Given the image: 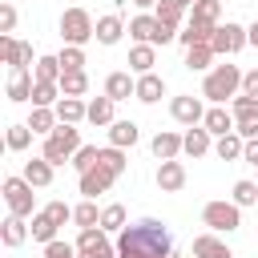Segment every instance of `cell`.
Masks as SVG:
<instances>
[{"label": "cell", "instance_id": "35", "mask_svg": "<svg viewBox=\"0 0 258 258\" xmlns=\"http://www.w3.org/2000/svg\"><path fill=\"white\" fill-rule=\"evenodd\" d=\"M32 137H36V133H32V125H28V121H24V125H8L4 145H8L12 153H20V149H28V145H32Z\"/></svg>", "mask_w": 258, "mask_h": 258}, {"label": "cell", "instance_id": "42", "mask_svg": "<svg viewBox=\"0 0 258 258\" xmlns=\"http://www.w3.org/2000/svg\"><path fill=\"white\" fill-rule=\"evenodd\" d=\"M36 81H60V60L56 56H36Z\"/></svg>", "mask_w": 258, "mask_h": 258}, {"label": "cell", "instance_id": "2", "mask_svg": "<svg viewBox=\"0 0 258 258\" xmlns=\"http://www.w3.org/2000/svg\"><path fill=\"white\" fill-rule=\"evenodd\" d=\"M125 165H129V161H125V149H121V145H105L101 157H97V165L77 177V189H81L85 198H97V194H105V189L125 173Z\"/></svg>", "mask_w": 258, "mask_h": 258}, {"label": "cell", "instance_id": "15", "mask_svg": "<svg viewBox=\"0 0 258 258\" xmlns=\"http://www.w3.org/2000/svg\"><path fill=\"white\" fill-rule=\"evenodd\" d=\"M210 137H214V133H210L206 125H189V129H185V141H181V153H185V157H206V153L214 149Z\"/></svg>", "mask_w": 258, "mask_h": 258}, {"label": "cell", "instance_id": "21", "mask_svg": "<svg viewBox=\"0 0 258 258\" xmlns=\"http://www.w3.org/2000/svg\"><path fill=\"white\" fill-rule=\"evenodd\" d=\"M28 234H32V230L24 226V218H20V214H8V218L0 222V238H4V246H8V250L24 246V238H28Z\"/></svg>", "mask_w": 258, "mask_h": 258}, {"label": "cell", "instance_id": "47", "mask_svg": "<svg viewBox=\"0 0 258 258\" xmlns=\"http://www.w3.org/2000/svg\"><path fill=\"white\" fill-rule=\"evenodd\" d=\"M234 133H238L242 141H250V137H258V113H254V117H238V125H234Z\"/></svg>", "mask_w": 258, "mask_h": 258}, {"label": "cell", "instance_id": "36", "mask_svg": "<svg viewBox=\"0 0 258 258\" xmlns=\"http://www.w3.org/2000/svg\"><path fill=\"white\" fill-rule=\"evenodd\" d=\"M28 230H32V238H36V242H44V246H48V242L56 238V230H60V226H56V222H52V218H48L44 210H36V214H32V226H28Z\"/></svg>", "mask_w": 258, "mask_h": 258}, {"label": "cell", "instance_id": "29", "mask_svg": "<svg viewBox=\"0 0 258 258\" xmlns=\"http://www.w3.org/2000/svg\"><path fill=\"white\" fill-rule=\"evenodd\" d=\"M177 40H181L185 48H194V44H210V40H214V28H210V24H198V20H185V28L177 32Z\"/></svg>", "mask_w": 258, "mask_h": 258}, {"label": "cell", "instance_id": "37", "mask_svg": "<svg viewBox=\"0 0 258 258\" xmlns=\"http://www.w3.org/2000/svg\"><path fill=\"white\" fill-rule=\"evenodd\" d=\"M64 93H60V81H36V89H32V105H56Z\"/></svg>", "mask_w": 258, "mask_h": 258}, {"label": "cell", "instance_id": "17", "mask_svg": "<svg viewBox=\"0 0 258 258\" xmlns=\"http://www.w3.org/2000/svg\"><path fill=\"white\" fill-rule=\"evenodd\" d=\"M105 97H113V101H129V97H137V77H129V73H109L105 77Z\"/></svg>", "mask_w": 258, "mask_h": 258}, {"label": "cell", "instance_id": "52", "mask_svg": "<svg viewBox=\"0 0 258 258\" xmlns=\"http://www.w3.org/2000/svg\"><path fill=\"white\" fill-rule=\"evenodd\" d=\"M129 4H137V8H157V0H129Z\"/></svg>", "mask_w": 258, "mask_h": 258}, {"label": "cell", "instance_id": "53", "mask_svg": "<svg viewBox=\"0 0 258 258\" xmlns=\"http://www.w3.org/2000/svg\"><path fill=\"white\" fill-rule=\"evenodd\" d=\"M181 4H194V0H181Z\"/></svg>", "mask_w": 258, "mask_h": 258}, {"label": "cell", "instance_id": "28", "mask_svg": "<svg viewBox=\"0 0 258 258\" xmlns=\"http://www.w3.org/2000/svg\"><path fill=\"white\" fill-rule=\"evenodd\" d=\"M137 137H141V129H137L133 121H113V125H109V145L133 149V145H137Z\"/></svg>", "mask_w": 258, "mask_h": 258}, {"label": "cell", "instance_id": "3", "mask_svg": "<svg viewBox=\"0 0 258 258\" xmlns=\"http://www.w3.org/2000/svg\"><path fill=\"white\" fill-rule=\"evenodd\" d=\"M242 93V69L238 64H214L202 81V97L214 101V105H226Z\"/></svg>", "mask_w": 258, "mask_h": 258}, {"label": "cell", "instance_id": "54", "mask_svg": "<svg viewBox=\"0 0 258 258\" xmlns=\"http://www.w3.org/2000/svg\"><path fill=\"white\" fill-rule=\"evenodd\" d=\"M169 258H173V254H169Z\"/></svg>", "mask_w": 258, "mask_h": 258}, {"label": "cell", "instance_id": "7", "mask_svg": "<svg viewBox=\"0 0 258 258\" xmlns=\"http://www.w3.org/2000/svg\"><path fill=\"white\" fill-rule=\"evenodd\" d=\"M32 181L20 173V177H4V185H0V194H4V202H8V214H20V218H32L36 214V198H32Z\"/></svg>", "mask_w": 258, "mask_h": 258}, {"label": "cell", "instance_id": "5", "mask_svg": "<svg viewBox=\"0 0 258 258\" xmlns=\"http://www.w3.org/2000/svg\"><path fill=\"white\" fill-rule=\"evenodd\" d=\"M129 36L137 40V44H169V40H177V28L173 24H165V20H157V16H149V12H141V16H133L129 20Z\"/></svg>", "mask_w": 258, "mask_h": 258}, {"label": "cell", "instance_id": "11", "mask_svg": "<svg viewBox=\"0 0 258 258\" xmlns=\"http://www.w3.org/2000/svg\"><path fill=\"white\" fill-rule=\"evenodd\" d=\"M169 113H173L177 125H202V121H206V105H202V97H194V93L173 97V101H169Z\"/></svg>", "mask_w": 258, "mask_h": 258}, {"label": "cell", "instance_id": "12", "mask_svg": "<svg viewBox=\"0 0 258 258\" xmlns=\"http://www.w3.org/2000/svg\"><path fill=\"white\" fill-rule=\"evenodd\" d=\"M0 56L8 69H28L32 64V44L16 40V36H0Z\"/></svg>", "mask_w": 258, "mask_h": 258}, {"label": "cell", "instance_id": "50", "mask_svg": "<svg viewBox=\"0 0 258 258\" xmlns=\"http://www.w3.org/2000/svg\"><path fill=\"white\" fill-rule=\"evenodd\" d=\"M242 161L258 165V137H250V141H246V153H242Z\"/></svg>", "mask_w": 258, "mask_h": 258}, {"label": "cell", "instance_id": "33", "mask_svg": "<svg viewBox=\"0 0 258 258\" xmlns=\"http://www.w3.org/2000/svg\"><path fill=\"white\" fill-rule=\"evenodd\" d=\"M214 153H218L222 161H242V153H246V141H242L238 133H226V137H218Z\"/></svg>", "mask_w": 258, "mask_h": 258}, {"label": "cell", "instance_id": "32", "mask_svg": "<svg viewBox=\"0 0 258 258\" xmlns=\"http://www.w3.org/2000/svg\"><path fill=\"white\" fill-rule=\"evenodd\" d=\"M113 105H117L113 97H93L85 121H89V125H113Z\"/></svg>", "mask_w": 258, "mask_h": 258}, {"label": "cell", "instance_id": "19", "mask_svg": "<svg viewBox=\"0 0 258 258\" xmlns=\"http://www.w3.org/2000/svg\"><path fill=\"white\" fill-rule=\"evenodd\" d=\"M202 125H206V129H210L214 137H226V133H234V125H238V121H234V113H230L226 105H210V109H206V121H202Z\"/></svg>", "mask_w": 258, "mask_h": 258}, {"label": "cell", "instance_id": "34", "mask_svg": "<svg viewBox=\"0 0 258 258\" xmlns=\"http://www.w3.org/2000/svg\"><path fill=\"white\" fill-rule=\"evenodd\" d=\"M56 60H60V73H85V48L81 44H64L56 52Z\"/></svg>", "mask_w": 258, "mask_h": 258}, {"label": "cell", "instance_id": "51", "mask_svg": "<svg viewBox=\"0 0 258 258\" xmlns=\"http://www.w3.org/2000/svg\"><path fill=\"white\" fill-rule=\"evenodd\" d=\"M246 36H250V44H254V48H258V20H254V24H250V28H246Z\"/></svg>", "mask_w": 258, "mask_h": 258}, {"label": "cell", "instance_id": "13", "mask_svg": "<svg viewBox=\"0 0 258 258\" xmlns=\"http://www.w3.org/2000/svg\"><path fill=\"white\" fill-rule=\"evenodd\" d=\"M157 189H161V194H177V189H185V165H181L177 157L157 165Z\"/></svg>", "mask_w": 258, "mask_h": 258}, {"label": "cell", "instance_id": "23", "mask_svg": "<svg viewBox=\"0 0 258 258\" xmlns=\"http://www.w3.org/2000/svg\"><path fill=\"white\" fill-rule=\"evenodd\" d=\"M153 64H157V44H133L129 48V73H153Z\"/></svg>", "mask_w": 258, "mask_h": 258}, {"label": "cell", "instance_id": "4", "mask_svg": "<svg viewBox=\"0 0 258 258\" xmlns=\"http://www.w3.org/2000/svg\"><path fill=\"white\" fill-rule=\"evenodd\" d=\"M81 149V129L77 125H56L48 137H44V149H40V157H48L52 165H64V161H73V153Z\"/></svg>", "mask_w": 258, "mask_h": 258}, {"label": "cell", "instance_id": "16", "mask_svg": "<svg viewBox=\"0 0 258 258\" xmlns=\"http://www.w3.org/2000/svg\"><path fill=\"white\" fill-rule=\"evenodd\" d=\"M181 141H185V133H173V129H161L153 141H149V149H153V157L157 161H173L177 153H181Z\"/></svg>", "mask_w": 258, "mask_h": 258}, {"label": "cell", "instance_id": "46", "mask_svg": "<svg viewBox=\"0 0 258 258\" xmlns=\"http://www.w3.org/2000/svg\"><path fill=\"white\" fill-rule=\"evenodd\" d=\"M44 258H77V246H69V242H60V238H52V242L44 246Z\"/></svg>", "mask_w": 258, "mask_h": 258}, {"label": "cell", "instance_id": "48", "mask_svg": "<svg viewBox=\"0 0 258 258\" xmlns=\"http://www.w3.org/2000/svg\"><path fill=\"white\" fill-rule=\"evenodd\" d=\"M12 28H16V8H12V0H4V4H0V32L8 36Z\"/></svg>", "mask_w": 258, "mask_h": 258}, {"label": "cell", "instance_id": "31", "mask_svg": "<svg viewBox=\"0 0 258 258\" xmlns=\"http://www.w3.org/2000/svg\"><path fill=\"white\" fill-rule=\"evenodd\" d=\"M214 56H218V52H214L210 44H194V48H185V69H189V73H206V69L214 64Z\"/></svg>", "mask_w": 258, "mask_h": 258}, {"label": "cell", "instance_id": "25", "mask_svg": "<svg viewBox=\"0 0 258 258\" xmlns=\"http://www.w3.org/2000/svg\"><path fill=\"white\" fill-rule=\"evenodd\" d=\"M52 161L48 157H32V161H24V177L36 185V189H44V185H52Z\"/></svg>", "mask_w": 258, "mask_h": 258}, {"label": "cell", "instance_id": "8", "mask_svg": "<svg viewBox=\"0 0 258 258\" xmlns=\"http://www.w3.org/2000/svg\"><path fill=\"white\" fill-rule=\"evenodd\" d=\"M202 222L214 230V234H234L242 226V206L230 198V202H206L202 206Z\"/></svg>", "mask_w": 258, "mask_h": 258}, {"label": "cell", "instance_id": "45", "mask_svg": "<svg viewBox=\"0 0 258 258\" xmlns=\"http://www.w3.org/2000/svg\"><path fill=\"white\" fill-rule=\"evenodd\" d=\"M44 214L56 222V226H64V222H73V206H64V202H48L44 206Z\"/></svg>", "mask_w": 258, "mask_h": 258}, {"label": "cell", "instance_id": "22", "mask_svg": "<svg viewBox=\"0 0 258 258\" xmlns=\"http://www.w3.org/2000/svg\"><path fill=\"white\" fill-rule=\"evenodd\" d=\"M125 32H129V28H125L121 12H109V16H101V20H97V40H101V44H117Z\"/></svg>", "mask_w": 258, "mask_h": 258}, {"label": "cell", "instance_id": "14", "mask_svg": "<svg viewBox=\"0 0 258 258\" xmlns=\"http://www.w3.org/2000/svg\"><path fill=\"white\" fill-rule=\"evenodd\" d=\"M32 89H36V77H28V69H8V101L24 105L32 101Z\"/></svg>", "mask_w": 258, "mask_h": 258}, {"label": "cell", "instance_id": "27", "mask_svg": "<svg viewBox=\"0 0 258 258\" xmlns=\"http://www.w3.org/2000/svg\"><path fill=\"white\" fill-rule=\"evenodd\" d=\"M28 125H32V133L48 137V133L60 125V117H56V109H48V105H32V117H28Z\"/></svg>", "mask_w": 258, "mask_h": 258}, {"label": "cell", "instance_id": "18", "mask_svg": "<svg viewBox=\"0 0 258 258\" xmlns=\"http://www.w3.org/2000/svg\"><path fill=\"white\" fill-rule=\"evenodd\" d=\"M194 258H234V250L210 230V234H198L194 238Z\"/></svg>", "mask_w": 258, "mask_h": 258}, {"label": "cell", "instance_id": "39", "mask_svg": "<svg viewBox=\"0 0 258 258\" xmlns=\"http://www.w3.org/2000/svg\"><path fill=\"white\" fill-rule=\"evenodd\" d=\"M185 8H189V4H181V0H157V8H153V16L177 28V24H181V16H185Z\"/></svg>", "mask_w": 258, "mask_h": 258}, {"label": "cell", "instance_id": "44", "mask_svg": "<svg viewBox=\"0 0 258 258\" xmlns=\"http://www.w3.org/2000/svg\"><path fill=\"white\" fill-rule=\"evenodd\" d=\"M230 113H234V121H238V117H254V113H258V101L246 97V93H238V97L230 101Z\"/></svg>", "mask_w": 258, "mask_h": 258}, {"label": "cell", "instance_id": "38", "mask_svg": "<svg viewBox=\"0 0 258 258\" xmlns=\"http://www.w3.org/2000/svg\"><path fill=\"white\" fill-rule=\"evenodd\" d=\"M73 222H77L81 230H89V226H101V210H97V202H93V198H85L81 206H73Z\"/></svg>", "mask_w": 258, "mask_h": 258}, {"label": "cell", "instance_id": "26", "mask_svg": "<svg viewBox=\"0 0 258 258\" xmlns=\"http://www.w3.org/2000/svg\"><path fill=\"white\" fill-rule=\"evenodd\" d=\"M189 20L218 28V20H222V0H194V4H189Z\"/></svg>", "mask_w": 258, "mask_h": 258}, {"label": "cell", "instance_id": "41", "mask_svg": "<svg viewBox=\"0 0 258 258\" xmlns=\"http://www.w3.org/2000/svg\"><path fill=\"white\" fill-rule=\"evenodd\" d=\"M97 157H101V149H97V145H81V149L73 153V169H77V177H81V173H89V169L97 165Z\"/></svg>", "mask_w": 258, "mask_h": 258}, {"label": "cell", "instance_id": "6", "mask_svg": "<svg viewBox=\"0 0 258 258\" xmlns=\"http://www.w3.org/2000/svg\"><path fill=\"white\" fill-rule=\"evenodd\" d=\"M60 40L85 48L89 40H97V20L85 8H64V16H60Z\"/></svg>", "mask_w": 258, "mask_h": 258}, {"label": "cell", "instance_id": "43", "mask_svg": "<svg viewBox=\"0 0 258 258\" xmlns=\"http://www.w3.org/2000/svg\"><path fill=\"white\" fill-rule=\"evenodd\" d=\"M234 202L238 206H258V181H234Z\"/></svg>", "mask_w": 258, "mask_h": 258}, {"label": "cell", "instance_id": "9", "mask_svg": "<svg viewBox=\"0 0 258 258\" xmlns=\"http://www.w3.org/2000/svg\"><path fill=\"white\" fill-rule=\"evenodd\" d=\"M73 246H77V258H117V246L109 242V230H101V226L81 230Z\"/></svg>", "mask_w": 258, "mask_h": 258}, {"label": "cell", "instance_id": "20", "mask_svg": "<svg viewBox=\"0 0 258 258\" xmlns=\"http://www.w3.org/2000/svg\"><path fill=\"white\" fill-rule=\"evenodd\" d=\"M161 97H165V81L157 73H141L137 77V101L141 105H157Z\"/></svg>", "mask_w": 258, "mask_h": 258}, {"label": "cell", "instance_id": "1", "mask_svg": "<svg viewBox=\"0 0 258 258\" xmlns=\"http://www.w3.org/2000/svg\"><path fill=\"white\" fill-rule=\"evenodd\" d=\"M169 254H173V238L157 218L129 222L117 234V258H169Z\"/></svg>", "mask_w": 258, "mask_h": 258}, {"label": "cell", "instance_id": "24", "mask_svg": "<svg viewBox=\"0 0 258 258\" xmlns=\"http://www.w3.org/2000/svg\"><path fill=\"white\" fill-rule=\"evenodd\" d=\"M52 109H56V117H60L64 125H81V121L89 117V105H85L81 97H60Z\"/></svg>", "mask_w": 258, "mask_h": 258}, {"label": "cell", "instance_id": "30", "mask_svg": "<svg viewBox=\"0 0 258 258\" xmlns=\"http://www.w3.org/2000/svg\"><path fill=\"white\" fill-rule=\"evenodd\" d=\"M129 226V214H125V206L121 202H109L105 210H101V230H109V234H121Z\"/></svg>", "mask_w": 258, "mask_h": 258}, {"label": "cell", "instance_id": "49", "mask_svg": "<svg viewBox=\"0 0 258 258\" xmlns=\"http://www.w3.org/2000/svg\"><path fill=\"white\" fill-rule=\"evenodd\" d=\"M242 93L258 101V69H250V73H242Z\"/></svg>", "mask_w": 258, "mask_h": 258}, {"label": "cell", "instance_id": "10", "mask_svg": "<svg viewBox=\"0 0 258 258\" xmlns=\"http://www.w3.org/2000/svg\"><path fill=\"white\" fill-rule=\"evenodd\" d=\"M246 44H250V36H246V28L234 24V20L218 24V28H214V40H210V48H214L218 56H234V52H242Z\"/></svg>", "mask_w": 258, "mask_h": 258}, {"label": "cell", "instance_id": "40", "mask_svg": "<svg viewBox=\"0 0 258 258\" xmlns=\"http://www.w3.org/2000/svg\"><path fill=\"white\" fill-rule=\"evenodd\" d=\"M85 89H89L85 73H60V93L64 97H85Z\"/></svg>", "mask_w": 258, "mask_h": 258}]
</instances>
